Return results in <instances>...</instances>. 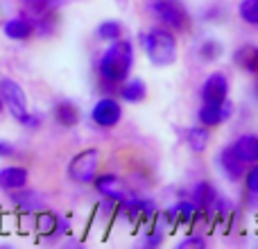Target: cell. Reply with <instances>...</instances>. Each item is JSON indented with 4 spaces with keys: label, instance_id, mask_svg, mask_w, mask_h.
<instances>
[{
    "label": "cell",
    "instance_id": "21",
    "mask_svg": "<svg viewBox=\"0 0 258 249\" xmlns=\"http://www.w3.org/2000/svg\"><path fill=\"white\" fill-rule=\"evenodd\" d=\"M54 227H57V213H52V211H45V209L36 213V231H39L41 236L52 238Z\"/></svg>",
    "mask_w": 258,
    "mask_h": 249
},
{
    "label": "cell",
    "instance_id": "13",
    "mask_svg": "<svg viewBox=\"0 0 258 249\" xmlns=\"http://www.w3.org/2000/svg\"><path fill=\"white\" fill-rule=\"evenodd\" d=\"M3 32L7 39L12 41H27L36 34L34 32V21L30 16H16V18H9L7 23L3 25Z\"/></svg>",
    "mask_w": 258,
    "mask_h": 249
},
{
    "label": "cell",
    "instance_id": "20",
    "mask_svg": "<svg viewBox=\"0 0 258 249\" xmlns=\"http://www.w3.org/2000/svg\"><path fill=\"white\" fill-rule=\"evenodd\" d=\"M100 41H107V43H113V41L122 39V23L120 21H102L95 30Z\"/></svg>",
    "mask_w": 258,
    "mask_h": 249
},
{
    "label": "cell",
    "instance_id": "32",
    "mask_svg": "<svg viewBox=\"0 0 258 249\" xmlns=\"http://www.w3.org/2000/svg\"><path fill=\"white\" fill-rule=\"evenodd\" d=\"M254 93H256V98H258V73H256V84H254Z\"/></svg>",
    "mask_w": 258,
    "mask_h": 249
},
{
    "label": "cell",
    "instance_id": "19",
    "mask_svg": "<svg viewBox=\"0 0 258 249\" xmlns=\"http://www.w3.org/2000/svg\"><path fill=\"white\" fill-rule=\"evenodd\" d=\"M52 116H54V120H57V125H61V127H75V125L80 122V109L73 102L63 100V102L54 104Z\"/></svg>",
    "mask_w": 258,
    "mask_h": 249
},
{
    "label": "cell",
    "instance_id": "27",
    "mask_svg": "<svg viewBox=\"0 0 258 249\" xmlns=\"http://www.w3.org/2000/svg\"><path fill=\"white\" fill-rule=\"evenodd\" d=\"M163 229L159 227V224H156V227H152L150 231L145 233V238H143V245L145 247H159L161 242H163Z\"/></svg>",
    "mask_w": 258,
    "mask_h": 249
},
{
    "label": "cell",
    "instance_id": "28",
    "mask_svg": "<svg viewBox=\"0 0 258 249\" xmlns=\"http://www.w3.org/2000/svg\"><path fill=\"white\" fill-rule=\"evenodd\" d=\"M73 231V224H71V218H63V215H57V227H54V233L52 238H59V236H68Z\"/></svg>",
    "mask_w": 258,
    "mask_h": 249
},
{
    "label": "cell",
    "instance_id": "11",
    "mask_svg": "<svg viewBox=\"0 0 258 249\" xmlns=\"http://www.w3.org/2000/svg\"><path fill=\"white\" fill-rule=\"evenodd\" d=\"M229 147L245 165L258 163V134H242Z\"/></svg>",
    "mask_w": 258,
    "mask_h": 249
},
{
    "label": "cell",
    "instance_id": "30",
    "mask_svg": "<svg viewBox=\"0 0 258 249\" xmlns=\"http://www.w3.org/2000/svg\"><path fill=\"white\" fill-rule=\"evenodd\" d=\"M41 122H43V116H39V113H27L25 120H23L21 125H23V127L36 129V127H41Z\"/></svg>",
    "mask_w": 258,
    "mask_h": 249
},
{
    "label": "cell",
    "instance_id": "10",
    "mask_svg": "<svg viewBox=\"0 0 258 249\" xmlns=\"http://www.w3.org/2000/svg\"><path fill=\"white\" fill-rule=\"evenodd\" d=\"M190 200L195 202V206L200 209V213H215V206H218V191L211 181H200L190 193Z\"/></svg>",
    "mask_w": 258,
    "mask_h": 249
},
{
    "label": "cell",
    "instance_id": "8",
    "mask_svg": "<svg viewBox=\"0 0 258 249\" xmlns=\"http://www.w3.org/2000/svg\"><path fill=\"white\" fill-rule=\"evenodd\" d=\"M95 186V191L100 193V195L104 197V200H111V202H120L122 197L127 195L125 191V181H122L118 174L113 172H102V174H95L93 181H91Z\"/></svg>",
    "mask_w": 258,
    "mask_h": 249
},
{
    "label": "cell",
    "instance_id": "18",
    "mask_svg": "<svg viewBox=\"0 0 258 249\" xmlns=\"http://www.w3.org/2000/svg\"><path fill=\"white\" fill-rule=\"evenodd\" d=\"M186 145L190 147V152H195V154H204L211 145L209 127H204V125H200V127H190L186 132Z\"/></svg>",
    "mask_w": 258,
    "mask_h": 249
},
{
    "label": "cell",
    "instance_id": "14",
    "mask_svg": "<svg viewBox=\"0 0 258 249\" xmlns=\"http://www.w3.org/2000/svg\"><path fill=\"white\" fill-rule=\"evenodd\" d=\"M27 179H30V172L23 165H7L0 170V191L12 193L18 188H25Z\"/></svg>",
    "mask_w": 258,
    "mask_h": 249
},
{
    "label": "cell",
    "instance_id": "16",
    "mask_svg": "<svg viewBox=\"0 0 258 249\" xmlns=\"http://www.w3.org/2000/svg\"><path fill=\"white\" fill-rule=\"evenodd\" d=\"M118 89H120V100H125V102L138 104L147 98V84L141 77H127Z\"/></svg>",
    "mask_w": 258,
    "mask_h": 249
},
{
    "label": "cell",
    "instance_id": "29",
    "mask_svg": "<svg viewBox=\"0 0 258 249\" xmlns=\"http://www.w3.org/2000/svg\"><path fill=\"white\" fill-rule=\"evenodd\" d=\"M177 247H200L202 249V247H206V240L202 236H192L190 233V236H186L183 240H179Z\"/></svg>",
    "mask_w": 258,
    "mask_h": 249
},
{
    "label": "cell",
    "instance_id": "33",
    "mask_svg": "<svg viewBox=\"0 0 258 249\" xmlns=\"http://www.w3.org/2000/svg\"><path fill=\"white\" fill-rule=\"evenodd\" d=\"M3 109H5V107H3V98H0V111H3Z\"/></svg>",
    "mask_w": 258,
    "mask_h": 249
},
{
    "label": "cell",
    "instance_id": "25",
    "mask_svg": "<svg viewBox=\"0 0 258 249\" xmlns=\"http://www.w3.org/2000/svg\"><path fill=\"white\" fill-rule=\"evenodd\" d=\"M200 57L202 61H215V59L222 57V43L215 39H204L200 43Z\"/></svg>",
    "mask_w": 258,
    "mask_h": 249
},
{
    "label": "cell",
    "instance_id": "15",
    "mask_svg": "<svg viewBox=\"0 0 258 249\" xmlns=\"http://www.w3.org/2000/svg\"><path fill=\"white\" fill-rule=\"evenodd\" d=\"M12 202L23 211V213H39V211L45 209V200L41 193L36 191H25V188H18V191H12Z\"/></svg>",
    "mask_w": 258,
    "mask_h": 249
},
{
    "label": "cell",
    "instance_id": "5",
    "mask_svg": "<svg viewBox=\"0 0 258 249\" xmlns=\"http://www.w3.org/2000/svg\"><path fill=\"white\" fill-rule=\"evenodd\" d=\"M0 98H3V107L12 113L14 120H18V122L25 120V116L30 113L27 95L16 80H12V77H3L0 80Z\"/></svg>",
    "mask_w": 258,
    "mask_h": 249
},
{
    "label": "cell",
    "instance_id": "6",
    "mask_svg": "<svg viewBox=\"0 0 258 249\" xmlns=\"http://www.w3.org/2000/svg\"><path fill=\"white\" fill-rule=\"evenodd\" d=\"M91 120L102 129H111L122 120V104L116 98L107 95V98H100L98 102L91 109Z\"/></svg>",
    "mask_w": 258,
    "mask_h": 249
},
{
    "label": "cell",
    "instance_id": "9",
    "mask_svg": "<svg viewBox=\"0 0 258 249\" xmlns=\"http://www.w3.org/2000/svg\"><path fill=\"white\" fill-rule=\"evenodd\" d=\"M202 102H224L229 98V77L224 73H211L202 84Z\"/></svg>",
    "mask_w": 258,
    "mask_h": 249
},
{
    "label": "cell",
    "instance_id": "26",
    "mask_svg": "<svg viewBox=\"0 0 258 249\" xmlns=\"http://www.w3.org/2000/svg\"><path fill=\"white\" fill-rule=\"evenodd\" d=\"M245 188L249 195V204H258V163H251L245 170Z\"/></svg>",
    "mask_w": 258,
    "mask_h": 249
},
{
    "label": "cell",
    "instance_id": "7",
    "mask_svg": "<svg viewBox=\"0 0 258 249\" xmlns=\"http://www.w3.org/2000/svg\"><path fill=\"white\" fill-rule=\"evenodd\" d=\"M233 116V104L231 100H224V102H202L200 111H197V120L204 127H220L222 122H227Z\"/></svg>",
    "mask_w": 258,
    "mask_h": 249
},
{
    "label": "cell",
    "instance_id": "12",
    "mask_svg": "<svg viewBox=\"0 0 258 249\" xmlns=\"http://www.w3.org/2000/svg\"><path fill=\"white\" fill-rule=\"evenodd\" d=\"M218 165L229 181H240V179L245 177L247 165L233 154L231 147H222V150L218 152Z\"/></svg>",
    "mask_w": 258,
    "mask_h": 249
},
{
    "label": "cell",
    "instance_id": "3",
    "mask_svg": "<svg viewBox=\"0 0 258 249\" xmlns=\"http://www.w3.org/2000/svg\"><path fill=\"white\" fill-rule=\"evenodd\" d=\"M150 12L168 30L172 32L190 30V14L186 12V7L179 0H150Z\"/></svg>",
    "mask_w": 258,
    "mask_h": 249
},
{
    "label": "cell",
    "instance_id": "2",
    "mask_svg": "<svg viewBox=\"0 0 258 249\" xmlns=\"http://www.w3.org/2000/svg\"><path fill=\"white\" fill-rule=\"evenodd\" d=\"M143 50L145 57L150 59L152 66L156 68H168L177 61L179 50H177V36L172 30L159 25L152 27L145 36H143Z\"/></svg>",
    "mask_w": 258,
    "mask_h": 249
},
{
    "label": "cell",
    "instance_id": "31",
    "mask_svg": "<svg viewBox=\"0 0 258 249\" xmlns=\"http://www.w3.org/2000/svg\"><path fill=\"white\" fill-rule=\"evenodd\" d=\"M16 154V147L9 141H0V159H9V156Z\"/></svg>",
    "mask_w": 258,
    "mask_h": 249
},
{
    "label": "cell",
    "instance_id": "4",
    "mask_svg": "<svg viewBox=\"0 0 258 249\" xmlns=\"http://www.w3.org/2000/svg\"><path fill=\"white\" fill-rule=\"evenodd\" d=\"M100 161H102V154H100L98 147H86V150L77 152L68 163V179L80 183V186H89L98 174Z\"/></svg>",
    "mask_w": 258,
    "mask_h": 249
},
{
    "label": "cell",
    "instance_id": "23",
    "mask_svg": "<svg viewBox=\"0 0 258 249\" xmlns=\"http://www.w3.org/2000/svg\"><path fill=\"white\" fill-rule=\"evenodd\" d=\"M238 16H240L247 25L258 27V0H240V3H238Z\"/></svg>",
    "mask_w": 258,
    "mask_h": 249
},
{
    "label": "cell",
    "instance_id": "24",
    "mask_svg": "<svg viewBox=\"0 0 258 249\" xmlns=\"http://www.w3.org/2000/svg\"><path fill=\"white\" fill-rule=\"evenodd\" d=\"M23 3H25L27 12H30V18H34V16H39V14L57 12L61 0H23Z\"/></svg>",
    "mask_w": 258,
    "mask_h": 249
},
{
    "label": "cell",
    "instance_id": "22",
    "mask_svg": "<svg viewBox=\"0 0 258 249\" xmlns=\"http://www.w3.org/2000/svg\"><path fill=\"white\" fill-rule=\"evenodd\" d=\"M177 213H179L177 224H186V227L195 224V220L200 218V209L195 206V202H192V200L179 202V204H177Z\"/></svg>",
    "mask_w": 258,
    "mask_h": 249
},
{
    "label": "cell",
    "instance_id": "17",
    "mask_svg": "<svg viewBox=\"0 0 258 249\" xmlns=\"http://www.w3.org/2000/svg\"><path fill=\"white\" fill-rule=\"evenodd\" d=\"M233 64H236L240 71L256 75L258 73V45H240V48L233 52Z\"/></svg>",
    "mask_w": 258,
    "mask_h": 249
},
{
    "label": "cell",
    "instance_id": "1",
    "mask_svg": "<svg viewBox=\"0 0 258 249\" xmlns=\"http://www.w3.org/2000/svg\"><path fill=\"white\" fill-rule=\"evenodd\" d=\"M134 66V45L132 41L118 39L104 50V54L100 57L98 73L104 86H120L122 82L129 77Z\"/></svg>",
    "mask_w": 258,
    "mask_h": 249
}]
</instances>
